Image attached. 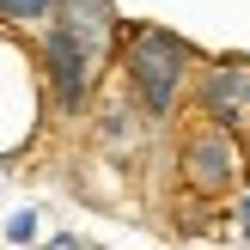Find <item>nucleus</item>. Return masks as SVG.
<instances>
[{
	"instance_id": "obj_1",
	"label": "nucleus",
	"mask_w": 250,
	"mask_h": 250,
	"mask_svg": "<svg viewBox=\"0 0 250 250\" xmlns=\"http://www.w3.org/2000/svg\"><path fill=\"white\" fill-rule=\"evenodd\" d=\"M122 73H128L134 110L146 122H171L183 110V92L195 80V49L165 24H134L122 43Z\"/></svg>"
},
{
	"instance_id": "obj_2",
	"label": "nucleus",
	"mask_w": 250,
	"mask_h": 250,
	"mask_svg": "<svg viewBox=\"0 0 250 250\" xmlns=\"http://www.w3.org/2000/svg\"><path fill=\"white\" fill-rule=\"evenodd\" d=\"M250 171V153L244 141L232 128H214V122H195V128H183V146H177V177L189 195H202V202H220V195H232L244 183Z\"/></svg>"
},
{
	"instance_id": "obj_3",
	"label": "nucleus",
	"mask_w": 250,
	"mask_h": 250,
	"mask_svg": "<svg viewBox=\"0 0 250 250\" xmlns=\"http://www.w3.org/2000/svg\"><path fill=\"white\" fill-rule=\"evenodd\" d=\"M37 49H43V73H49V92H55V116H67V122L85 116V104H92V92H98L110 61L85 55L61 24H43V43Z\"/></svg>"
},
{
	"instance_id": "obj_4",
	"label": "nucleus",
	"mask_w": 250,
	"mask_h": 250,
	"mask_svg": "<svg viewBox=\"0 0 250 250\" xmlns=\"http://www.w3.org/2000/svg\"><path fill=\"white\" fill-rule=\"evenodd\" d=\"M195 104H202V122L214 128H250V55H220L202 67L195 80Z\"/></svg>"
},
{
	"instance_id": "obj_5",
	"label": "nucleus",
	"mask_w": 250,
	"mask_h": 250,
	"mask_svg": "<svg viewBox=\"0 0 250 250\" xmlns=\"http://www.w3.org/2000/svg\"><path fill=\"white\" fill-rule=\"evenodd\" d=\"M49 24H61V31H67L85 55H98V61H110L116 43H122V19H116L110 0H61Z\"/></svg>"
},
{
	"instance_id": "obj_6",
	"label": "nucleus",
	"mask_w": 250,
	"mask_h": 250,
	"mask_svg": "<svg viewBox=\"0 0 250 250\" xmlns=\"http://www.w3.org/2000/svg\"><path fill=\"white\" fill-rule=\"evenodd\" d=\"M98 134H104V146H116V153H122V146L134 153V146H141V110H134V104H110L104 122H98Z\"/></svg>"
},
{
	"instance_id": "obj_7",
	"label": "nucleus",
	"mask_w": 250,
	"mask_h": 250,
	"mask_svg": "<svg viewBox=\"0 0 250 250\" xmlns=\"http://www.w3.org/2000/svg\"><path fill=\"white\" fill-rule=\"evenodd\" d=\"M61 0H0V24H49Z\"/></svg>"
},
{
	"instance_id": "obj_8",
	"label": "nucleus",
	"mask_w": 250,
	"mask_h": 250,
	"mask_svg": "<svg viewBox=\"0 0 250 250\" xmlns=\"http://www.w3.org/2000/svg\"><path fill=\"white\" fill-rule=\"evenodd\" d=\"M6 238H12V244H31V238H37V214H12V220H6Z\"/></svg>"
},
{
	"instance_id": "obj_9",
	"label": "nucleus",
	"mask_w": 250,
	"mask_h": 250,
	"mask_svg": "<svg viewBox=\"0 0 250 250\" xmlns=\"http://www.w3.org/2000/svg\"><path fill=\"white\" fill-rule=\"evenodd\" d=\"M43 250H80V238H73V232H61V238H49Z\"/></svg>"
},
{
	"instance_id": "obj_10",
	"label": "nucleus",
	"mask_w": 250,
	"mask_h": 250,
	"mask_svg": "<svg viewBox=\"0 0 250 250\" xmlns=\"http://www.w3.org/2000/svg\"><path fill=\"white\" fill-rule=\"evenodd\" d=\"M238 232L250 238V195H244V208H238Z\"/></svg>"
}]
</instances>
